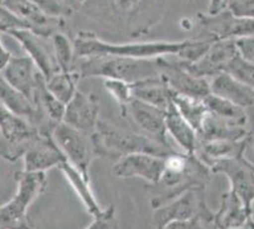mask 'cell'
Wrapping results in <instances>:
<instances>
[{
  "label": "cell",
  "instance_id": "ab89813d",
  "mask_svg": "<svg viewBox=\"0 0 254 229\" xmlns=\"http://www.w3.org/2000/svg\"><path fill=\"white\" fill-rule=\"evenodd\" d=\"M114 3L117 4L118 8L122 9V10L129 11L139 3V0H114Z\"/></svg>",
  "mask_w": 254,
  "mask_h": 229
},
{
  "label": "cell",
  "instance_id": "f546056e",
  "mask_svg": "<svg viewBox=\"0 0 254 229\" xmlns=\"http://www.w3.org/2000/svg\"><path fill=\"white\" fill-rule=\"evenodd\" d=\"M78 80H80V76L76 71H71V73L59 71L52 77L46 80V84L53 95L66 105L77 91Z\"/></svg>",
  "mask_w": 254,
  "mask_h": 229
},
{
  "label": "cell",
  "instance_id": "4316f807",
  "mask_svg": "<svg viewBox=\"0 0 254 229\" xmlns=\"http://www.w3.org/2000/svg\"><path fill=\"white\" fill-rule=\"evenodd\" d=\"M57 168L64 173V177L70 182V185L72 186L73 190L76 191L80 200L82 201V204L86 208L87 213L92 215V218H95L99 214H101L103 209H101L98 200H96L94 194H92L91 187H90V180H87L77 168L73 167L67 159H64L57 166Z\"/></svg>",
  "mask_w": 254,
  "mask_h": 229
},
{
  "label": "cell",
  "instance_id": "ac0fdd59",
  "mask_svg": "<svg viewBox=\"0 0 254 229\" xmlns=\"http://www.w3.org/2000/svg\"><path fill=\"white\" fill-rule=\"evenodd\" d=\"M0 132L3 137L14 147V151L8 154L11 161L19 158L24 145L37 137L39 133L33 124L10 112L3 103H0Z\"/></svg>",
  "mask_w": 254,
  "mask_h": 229
},
{
  "label": "cell",
  "instance_id": "cb8c5ba5",
  "mask_svg": "<svg viewBox=\"0 0 254 229\" xmlns=\"http://www.w3.org/2000/svg\"><path fill=\"white\" fill-rule=\"evenodd\" d=\"M248 126L221 119L207 113L198 132L200 141H244L248 136Z\"/></svg>",
  "mask_w": 254,
  "mask_h": 229
},
{
  "label": "cell",
  "instance_id": "9a60e30c",
  "mask_svg": "<svg viewBox=\"0 0 254 229\" xmlns=\"http://www.w3.org/2000/svg\"><path fill=\"white\" fill-rule=\"evenodd\" d=\"M200 23L215 39H239L254 36V18H242L228 9L214 15H198Z\"/></svg>",
  "mask_w": 254,
  "mask_h": 229
},
{
  "label": "cell",
  "instance_id": "60d3db41",
  "mask_svg": "<svg viewBox=\"0 0 254 229\" xmlns=\"http://www.w3.org/2000/svg\"><path fill=\"white\" fill-rule=\"evenodd\" d=\"M11 55L5 50V47L3 46L1 41H0V73L4 70V67L6 66V64L10 60Z\"/></svg>",
  "mask_w": 254,
  "mask_h": 229
},
{
  "label": "cell",
  "instance_id": "277c9868",
  "mask_svg": "<svg viewBox=\"0 0 254 229\" xmlns=\"http://www.w3.org/2000/svg\"><path fill=\"white\" fill-rule=\"evenodd\" d=\"M98 156L120 157L133 153H149L167 157L176 152L171 146H163L138 132L120 129L105 120H99L95 132L91 134Z\"/></svg>",
  "mask_w": 254,
  "mask_h": 229
},
{
  "label": "cell",
  "instance_id": "d4e9b609",
  "mask_svg": "<svg viewBox=\"0 0 254 229\" xmlns=\"http://www.w3.org/2000/svg\"><path fill=\"white\" fill-rule=\"evenodd\" d=\"M0 103H3L10 112H13L18 117L28 119L29 123H32L38 129L41 124V117L33 101L29 100L22 92L9 85L1 75H0Z\"/></svg>",
  "mask_w": 254,
  "mask_h": 229
},
{
  "label": "cell",
  "instance_id": "4dcf8cb0",
  "mask_svg": "<svg viewBox=\"0 0 254 229\" xmlns=\"http://www.w3.org/2000/svg\"><path fill=\"white\" fill-rule=\"evenodd\" d=\"M51 42H52L53 56L56 60L59 70L64 73L73 71L76 64L73 43L64 33H59V32L51 37Z\"/></svg>",
  "mask_w": 254,
  "mask_h": 229
},
{
  "label": "cell",
  "instance_id": "7bdbcfd3",
  "mask_svg": "<svg viewBox=\"0 0 254 229\" xmlns=\"http://www.w3.org/2000/svg\"><path fill=\"white\" fill-rule=\"evenodd\" d=\"M66 1H67V3L68 4H70V5H75V4H76V1H75V0H66Z\"/></svg>",
  "mask_w": 254,
  "mask_h": 229
},
{
  "label": "cell",
  "instance_id": "484cf974",
  "mask_svg": "<svg viewBox=\"0 0 254 229\" xmlns=\"http://www.w3.org/2000/svg\"><path fill=\"white\" fill-rule=\"evenodd\" d=\"M244 141H200L198 140L195 154L206 166L212 165L216 161L233 157L243 156Z\"/></svg>",
  "mask_w": 254,
  "mask_h": 229
},
{
  "label": "cell",
  "instance_id": "e575fe53",
  "mask_svg": "<svg viewBox=\"0 0 254 229\" xmlns=\"http://www.w3.org/2000/svg\"><path fill=\"white\" fill-rule=\"evenodd\" d=\"M161 229H218L214 224V217H195L189 221L171 222Z\"/></svg>",
  "mask_w": 254,
  "mask_h": 229
},
{
  "label": "cell",
  "instance_id": "6da1fadb",
  "mask_svg": "<svg viewBox=\"0 0 254 229\" xmlns=\"http://www.w3.org/2000/svg\"><path fill=\"white\" fill-rule=\"evenodd\" d=\"M215 39L195 41H156L140 43H109L99 38L92 32H78L73 39L76 60L92 56H120L131 59H158V57L176 56L186 64H193L204 56Z\"/></svg>",
  "mask_w": 254,
  "mask_h": 229
},
{
  "label": "cell",
  "instance_id": "44dd1931",
  "mask_svg": "<svg viewBox=\"0 0 254 229\" xmlns=\"http://www.w3.org/2000/svg\"><path fill=\"white\" fill-rule=\"evenodd\" d=\"M253 212L247 209L243 201L233 191H226L221 195L220 207L214 213V224L218 229H233L254 223Z\"/></svg>",
  "mask_w": 254,
  "mask_h": 229
},
{
  "label": "cell",
  "instance_id": "4fadbf2b",
  "mask_svg": "<svg viewBox=\"0 0 254 229\" xmlns=\"http://www.w3.org/2000/svg\"><path fill=\"white\" fill-rule=\"evenodd\" d=\"M238 51L235 39H216L207 52L198 61L193 64L184 62L187 70L197 77L210 80L214 76L225 73V69L230 61L237 56Z\"/></svg>",
  "mask_w": 254,
  "mask_h": 229
},
{
  "label": "cell",
  "instance_id": "2e32d148",
  "mask_svg": "<svg viewBox=\"0 0 254 229\" xmlns=\"http://www.w3.org/2000/svg\"><path fill=\"white\" fill-rule=\"evenodd\" d=\"M9 36L19 43L25 51L27 56L34 62L36 67L41 71L45 80L52 77L56 73H59V66L53 56L52 45L51 48L45 43V37L34 33L31 29H14L9 32Z\"/></svg>",
  "mask_w": 254,
  "mask_h": 229
},
{
  "label": "cell",
  "instance_id": "f1b7e54d",
  "mask_svg": "<svg viewBox=\"0 0 254 229\" xmlns=\"http://www.w3.org/2000/svg\"><path fill=\"white\" fill-rule=\"evenodd\" d=\"M206 104L207 112L215 117L221 119L234 122V123L242 124V126H248V114L247 110L235 105L232 101L225 100V99L216 96L214 94H210L204 99Z\"/></svg>",
  "mask_w": 254,
  "mask_h": 229
},
{
  "label": "cell",
  "instance_id": "7c38bea8",
  "mask_svg": "<svg viewBox=\"0 0 254 229\" xmlns=\"http://www.w3.org/2000/svg\"><path fill=\"white\" fill-rule=\"evenodd\" d=\"M165 170V157L149 153H133L120 157L112 172L120 179H143L149 185L159 181Z\"/></svg>",
  "mask_w": 254,
  "mask_h": 229
},
{
  "label": "cell",
  "instance_id": "8fae6325",
  "mask_svg": "<svg viewBox=\"0 0 254 229\" xmlns=\"http://www.w3.org/2000/svg\"><path fill=\"white\" fill-rule=\"evenodd\" d=\"M23 171L27 172H46L52 167H57L64 161V156L55 143L51 133H41L24 145L22 150Z\"/></svg>",
  "mask_w": 254,
  "mask_h": 229
},
{
  "label": "cell",
  "instance_id": "3957f363",
  "mask_svg": "<svg viewBox=\"0 0 254 229\" xmlns=\"http://www.w3.org/2000/svg\"><path fill=\"white\" fill-rule=\"evenodd\" d=\"M73 71L80 78H114L134 84L147 78L161 76V57L158 59H131L120 56H92L78 59Z\"/></svg>",
  "mask_w": 254,
  "mask_h": 229
},
{
  "label": "cell",
  "instance_id": "b9f144b4",
  "mask_svg": "<svg viewBox=\"0 0 254 229\" xmlns=\"http://www.w3.org/2000/svg\"><path fill=\"white\" fill-rule=\"evenodd\" d=\"M233 229H254V223L247 224L244 227H239V228H233Z\"/></svg>",
  "mask_w": 254,
  "mask_h": 229
},
{
  "label": "cell",
  "instance_id": "ba28073f",
  "mask_svg": "<svg viewBox=\"0 0 254 229\" xmlns=\"http://www.w3.org/2000/svg\"><path fill=\"white\" fill-rule=\"evenodd\" d=\"M120 112L131 126L135 127L138 133L159 145L170 146L165 124V110L133 98L126 105L120 106Z\"/></svg>",
  "mask_w": 254,
  "mask_h": 229
},
{
  "label": "cell",
  "instance_id": "83f0119b",
  "mask_svg": "<svg viewBox=\"0 0 254 229\" xmlns=\"http://www.w3.org/2000/svg\"><path fill=\"white\" fill-rule=\"evenodd\" d=\"M173 104L180 112V114L186 119V122L192 127L198 136L202 123L207 115V108L204 99L191 98V96L177 95L175 94L172 99Z\"/></svg>",
  "mask_w": 254,
  "mask_h": 229
},
{
  "label": "cell",
  "instance_id": "5b68a950",
  "mask_svg": "<svg viewBox=\"0 0 254 229\" xmlns=\"http://www.w3.org/2000/svg\"><path fill=\"white\" fill-rule=\"evenodd\" d=\"M46 187V172H17V193L0 207V229H33L28 209Z\"/></svg>",
  "mask_w": 254,
  "mask_h": 229
},
{
  "label": "cell",
  "instance_id": "7a4b0ae2",
  "mask_svg": "<svg viewBox=\"0 0 254 229\" xmlns=\"http://www.w3.org/2000/svg\"><path fill=\"white\" fill-rule=\"evenodd\" d=\"M211 170L195 153L173 152L165 157V170L157 184L151 185L153 209L167 204L189 189L204 187L211 179Z\"/></svg>",
  "mask_w": 254,
  "mask_h": 229
},
{
  "label": "cell",
  "instance_id": "1f68e13d",
  "mask_svg": "<svg viewBox=\"0 0 254 229\" xmlns=\"http://www.w3.org/2000/svg\"><path fill=\"white\" fill-rule=\"evenodd\" d=\"M225 73L230 74L239 81L248 85L249 87L254 90V64L247 61L246 59L240 56L239 53L228 64Z\"/></svg>",
  "mask_w": 254,
  "mask_h": 229
},
{
  "label": "cell",
  "instance_id": "e0dca14e",
  "mask_svg": "<svg viewBox=\"0 0 254 229\" xmlns=\"http://www.w3.org/2000/svg\"><path fill=\"white\" fill-rule=\"evenodd\" d=\"M0 4L23 20L28 29L45 38H51L64 22L46 15L32 0H0Z\"/></svg>",
  "mask_w": 254,
  "mask_h": 229
},
{
  "label": "cell",
  "instance_id": "8992f818",
  "mask_svg": "<svg viewBox=\"0 0 254 229\" xmlns=\"http://www.w3.org/2000/svg\"><path fill=\"white\" fill-rule=\"evenodd\" d=\"M51 136L64 158L90 180V167L95 157H98L91 134L77 131L61 122L53 127Z\"/></svg>",
  "mask_w": 254,
  "mask_h": 229
},
{
  "label": "cell",
  "instance_id": "f35d334b",
  "mask_svg": "<svg viewBox=\"0 0 254 229\" xmlns=\"http://www.w3.org/2000/svg\"><path fill=\"white\" fill-rule=\"evenodd\" d=\"M226 4H228V0H210L207 14L214 15L216 14V13H219V11L224 10Z\"/></svg>",
  "mask_w": 254,
  "mask_h": 229
},
{
  "label": "cell",
  "instance_id": "ffe728a7",
  "mask_svg": "<svg viewBox=\"0 0 254 229\" xmlns=\"http://www.w3.org/2000/svg\"><path fill=\"white\" fill-rule=\"evenodd\" d=\"M210 94L232 101L235 105L248 109L254 108V90L228 73H221L210 78Z\"/></svg>",
  "mask_w": 254,
  "mask_h": 229
},
{
  "label": "cell",
  "instance_id": "9c48e42d",
  "mask_svg": "<svg viewBox=\"0 0 254 229\" xmlns=\"http://www.w3.org/2000/svg\"><path fill=\"white\" fill-rule=\"evenodd\" d=\"M210 170L212 173H224L230 182V191L253 212L254 167L243 156L216 161L210 165Z\"/></svg>",
  "mask_w": 254,
  "mask_h": 229
},
{
  "label": "cell",
  "instance_id": "8d00e7d4",
  "mask_svg": "<svg viewBox=\"0 0 254 229\" xmlns=\"http://www.w3.org/2000/svg\"><path fill=\"white\" fill-rule=\"evenodd\" d=\"M228 10L242 18H254V0H228Z\"/></svg>",
  "mask_w": 254,
  "mask_h": 229
},
{
  "label": "cell",
  "instance_id": "d590c367",
  "mask_svg": "<svg viewBox=\"0 0 254 229\" xmlns=\"http://www.w3.org/2000/svg\"><path fill=\"white\" fill-rule=\"evenodd\" d=\"M86 229H119L117 218H115V208L112 205L106 209H103L101 214L95 217Z\"/></svg>",
  "mask_w": 254,
  "mask_h": 229
},
{
  "label": "cell",
  "instance_id": "836d02e7",
  "mask_svg": "<svg viewBox=\"0 0 254 229\" xmlns=\"http://www.w3.org/2000/svg\"><path fill=\"white\" fill-rule=\"evenodd\" d=\"M104 86L109 91L110 95L118 101L119 106L126 105L133 99L131 95V84L114 78H104Z\"/></svg>",
  "mask_w": 254,
  "mask_h": 229
},
{
  "label": "cell",
  "instance_id": "d6986e66",
  "mask_svg": "<svg viewBox=\"0 0 254 229\" xmlns=\"http://www.w3.org/2000/svg\"><path fill=\"white\" fill-rule=\"evenodd\" d=\"M38 73L39 70L34 62L25 55V56H11L4 70L1 71V76L5 78L9 85L32 100Z\"/></svg>",
  "mask_w": 254,
  "mask_h": 229
},
{
  "label": "cell",
  "instance_id": "74e56055",
  "mask_svg": "<svg viewBox=\"0 0 254 229\" xmlns=\"http://www.w3.org/2000/svg\"><path fill=\"white\" fill-rule=\"evenodd\" d=\"M243 157L254 167V133H251V132H249L246 138Z\"/></svg>",
  "mask_w": 254,
  "mask_h": 229
},
{
  "label": "cell",
  "instance_id": "603a6c76",
  "mask_svg": "<svg viewBox=\"0 0 254 229\" xmlns=\"http://www.w3.org/2000/svg\"><path fill=\"white\" fill-rule=\"evenodd\" d=\"M131 95L143 103L166 110L172 103L175 92L171 90L162 76H157L131 84Z\"/></svg>",
  "mask_w": 254,
  "mask_h": 229
},
{
  "label": "cell",
  "instance_id": "7402d4cb",
  "mask_svg": "<svg viewBox=\"0 0 254 229\" xmlns=\"http://www.w3.org/2000/svg\"><path fill=\"white\" fill-rule=\"evenodd\" d=\"M165 124L167 134H170L177 146L181 148V152L195 153L198 143L197 133L180 114L173 101L165 110Z\"/></svg>",
  "mask_w": 254,
  "mask_h": 229
},
{
  "label": "cell",
  "instance_id": "5bb4252c",
  "mask_svg": "<svg viewBox=\"0 0 254 229\" xmlns=\"http://www.w3.org/2000/svg\"><path fill=\"white\" fill-rule=\"evenodd\" d=\"M99 112L100 105L98 98L94 94H86L77 90L72 99L64 105L62 122L77 131L92 134L100 120Z\"/></svg>",
  "mask_w": 254,
  "mask_h": 229
},
{
  "label": "cell",
  "instance_id": "d6a6232c",
  "mask_svg": "<svg viewBox=\"0 0 254 229\" xmlns=\"http://www.w3.org/2000/svg\"><path fill=\"white\" fill-rule=\"evenodd\" d=\"M46 15L51 18L62 19L66 15H70L73 11V6L66 0H32Z\"/></svg>",
  "mask_w": 254,
  "mask_h": 229
},
{
  "label": "cell",
  "instance_id": "30bf717a",
  "mask_svg": "<svg viewBox=\"0 0 254 229\" xmlns=\"http://www.w3.org/2000/svg\"><path fill=\"white\" fill-rule=\"evenodd\" d=\"M161 69H162L161 76L177 95L197 99H205L210 95V80L197 77L191 74L185 67L181 60L170 61L165 57H161Z\"/></svg>",
  "mask_w": 254,
  "mask_h": 229
},
{
  "label": "cell",
  "instance_id": "ee69618b",
  "mask_svg": "<svg viewBox=\"0 0 254 229\" xmlns=\"http://www.w3.org/2000/svg\"><path fill=\"white\" fill-rule=\"evenodd\" d=\"M75 1H76V4H82L85 0H75Z\"/></svg>",
  "mask_w": 254,
  "mask_h": 229
},
{
  "label": "cell",
  "instance_id": "52a82bcc",
  "mask_svg": "<svg viewBox=\"0 0 254 229\" xmlns=\"http://www.w3.org/2000/svg\"><path fill=\"white\" fill-rule=\"evenodd\" d=\"M154 210V229H161L171 222L189 221L195 217H214V213L207 207L204 187L189 189L176 199Z\"/></svg>",
  "mask_w": 254,
  "mask_h": 229
}]
</instances>
